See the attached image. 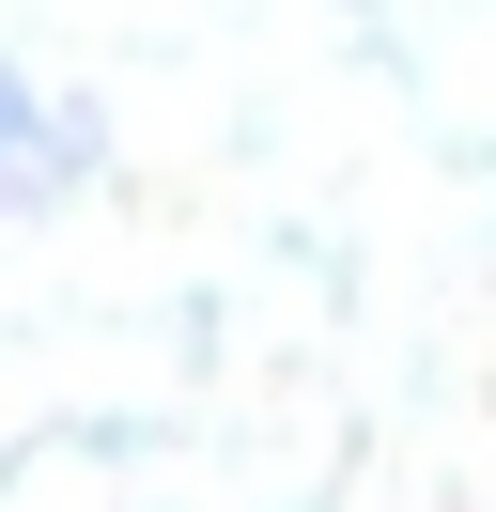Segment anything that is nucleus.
<instances>
[{
	"label": "nucleus",
	"instance_id": "obj_1",
	"mask_svg": "<svg viewBox=\"0 0 496 512\" xmlns=\"http://www.w3.org/2000/svg\"><path fill=\"white\" fill-rule=\"evenodd\" d=\"M78 171H93V140L62 125L47 94H16V187H31V202H62V187H78Z\"/></svg>",
	"mask_w": 496,
	"mask_h": 512
}]
</instances>
